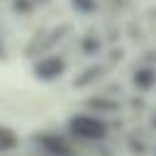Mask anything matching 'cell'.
I'll list each match as a JSON object with an SVG mask.
<instances>
[{"mask_svg": "<svg viewBox=\"0 0 156 156\" xmlns=\"http://www.w3.org/2000/svg\"><path fill=\"white\" fill-rule=\"evenodd\" d=\"M66 132L80 141H102L107 136V122L100 119L98 115L78 112L66 122Z\"/></svg>", "mask_w": 156, "mask_h": 156, "instance_id": "1", "label": "cell"}, {"mask_svg": "<svg viewBox=\"0 0 156 156\" xmlns=\"http://www.w3.org/2000/svg\"><path fill=\"white\" fill-rule=\"evenodd\" d=\"M132 83H134L139 90H151V88L156 85V73H154L151 68H139V71L134 73Z\"/></svg>", "mask_w": 156, "mask_h": 156, "instance_id": "2", "label": "cell"}]
</instances>
